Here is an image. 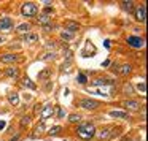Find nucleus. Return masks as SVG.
I'll return each instance as SVG.
<instances>
[{"mask_svg": "<svg viewBox=\"0 0 148 141\" xmlns=\"http://www.w3.org/2000/svg\"><path fill=\"white\" fill-rule=\"evenodd\" d=\"M77 133L81 140H91L96 133V127L94 124H80L77 128Z\"/></svg>", "mask_w": 148, "mask_h": 141, "instance_id": "nucleus-1", "label": "nucleus"}, {"mask_svg": "<svg viewBox=\"0 0 148 141\" xmlns=\"http://www.w3.org/2000/svg\"><path fill=\"white\" fill-rule=\"evenodd\" d=\"M21 11H23L24 16L32 18V16H37V13H38V7H37L35 3H32V2H27V3H24V5H23Z\"/></svg>", "mask_w": 148, "mask_h": 141, "instance_id": "nucleus-2", "label": "nucleus"}, {"mask_svg": "<svg viewBox=\"0 0 148 141\" xmlns=\"http://www.w3.org/2000/svg\"><path fill=\"white\" fill-rule=\"evenodd\" d=\"M134 13H135V19H137L138 22L145 24V21H147V10H145V5H142V7H138V8H134Z\"/></svg>", "mask_w": 148, "mask_h": 141, "instance_id": "nucleus-3", "label": "nucleus"}, {"mask_svg": "<svg viewBox=\"0 0 148 141\" xmlns=\"http://www.w3.org/2000/svg\"><path fill=\"white\" fill-rule=\"evenodd\" d=\"M143 38H140V37H129L127 38V45H131L132 48H135V49H140V48H143Z\"/></svg>", "mask_w": 148, "mask_h": 141, "instance_id": "nucleus-4", "label": "nucleus"}, {"mask_svg": "<svg viewBox=\"0 0 148 141\" xmlns=\"http://www.w3.org/2000/svg\"><path fill=\"white\" fill-rule=\"evenodd\" d=\"M81 106H83L84 109H88V111H92V109L99 108V103L94 102V100H91V98H83L81 100Z\"/></svg>", "mask_w": 148, "mask_h": 141, "instance_id": "nucleus-5", "label": "nucleus"}, {"mask_svg": "<svg viewBox=\"0 0 148 141\" xmlns=\"http://www.w3.org/2000/svg\"><path fill=\"white\" fill-rule=\"evenodd\" d=\"M124 108L127 109V111H138V109H140V103H138L137 100H126Z\"/></svg>", "mask_w": 148, "mask_h": 141, "instance_id": "nucleus-6", "label": "nucleus"}, {"mask_svg": "<svg viewBox=\"0 0 148 141\" xmlns=\"http://www.w3.org/2000/svg\"><path fill=\"white\" fill-rule=\"evenodd\" d=\"M115 136V132L112 130V128H102V130L99 132V140L103 141V140H108V138H113Z\"/></svg>", "mask_w": 148, "mask_h": 141, "instance_id": "nucleus-7", "label": "nucleus"}, {"mask_svg": "<svg viewBox=\"0 0 148 141\" xmlns=\"http://www.w3.org/2000/svg\"><path fill=\"white\" fill-rule=\"evenodd\" d=\"M10 29H13V19L2 18L0 19V30H10Z\"/></svg>", "mask_w": 148, "mask_h": 141, "instance_id": "nucleus-8", "label": "nucleus"}, {"mask_svg": "<svg viewBox=\"0 0 148 141\" xmlns=\"http://www.w3.org/2000/svg\"><path fill=\"white\" fill-rule=\"evenodd\" d=\"M0 62H3V64H14V62H18V56L3 54V56H0Z\"/></svg>", "mask_w": 148, "mask_h": 141, "instance_id": "nucleus-9", "label": "nucleus"}, {"mask_svg": "<svg viewBox=\"0 0 148 141\" xmlns=\"http://www.w3.org/2000/svg\"><path fill=\"white\" fill-rule=\"evenodd\" d=\"M121 8H123V11H126V13H132V11H134V2H131V0H123Z\"/></svg>", "mask_w": 148, "mask_h": 141, "instance_id": "nucleus-10", "label": "nucleus"}, {"mask_svg": "<svg viewBox=\"0 0 148 141\" xmlns=\"http://www.w3.org/2000/svg\"><path fill=\"white\" fill-rule=\"evenodd\" d=\"M112 117H119V119H129V113L127 111H118V109H113L110 111Z\"/></svg>", "mask_w": 148, "mask_h": 141, "instance_id": "nucleus-11", "label": "nucleus"}, {"mask_svg": "<svg viewBox=\"0 0 148 141\" xmlns=\"http://www.w3.org/2000/svg\"><path fill=\"white\" fill-rule=\"evenodd\" d=\"M23 87H27V89H30V90H35L37 89V84L32 83L29 76H24L23 78Z\"/></svg>", "mask_w": 148, "mask_h": 141, "instance_id": "nucleus-12", "label": "nucleus"}, {"mask_svg": "<svg viewBox=\"0 0 148 141\" xmlns=\"http://www.w3.org/2000/svg\"><path fill=\"white\" fill-rule=\"evenodd\" d=\"M40 116H42V119H46L49 117V116H53V105H45V108H43V111L40 113Z\"/></svg>", "mask_w": 148, "mask_h": 141, "instance_id": "nucleus-13", "label": "nucleus"}, {"mask_svg": "<svg viewBox=\"0 0 148 141\" xmlns=\"http://www.w3.org/2000/svg\"><path fill=\"white\" fill-rule=\"evenodd\" d=\"M23 38L26 43H37L38 41V35H37V33H30V32H27Z\"/></svg>", "mask_w": 148, "mask_h": 141, "instance_id": "nucleus-14", "label": "nucleus"}, {"mask_svg": "<svg viewBox=\"0 0 148 141\" xmlns=\"http://www.w3.org/2000/svg\"><path fill=\"white\" fill-rule=\"evenodd\" d=\"M61 38L65 40V41H72L75 38V33L73 32H69V30H62L61 32Z\"/></svg>", "mask_w": 148, "mask_h": 141, "instance_id": "nucleus-15", "label": "nucleus"}, {"mask_svg": "<svg viewBox=\"0 0 148 141\" xmlns=\"http://www.w3.org/2000/svg\"><path fill=\"white\" fill-rule=\"evenodd\" d=\"M51 22V18H49V14H40L38 16V24L40 26H46V24H49Z\"/></svg>", "mask_w": 148, "mask_h": 141, "instance_id": "nucleus-16", "label": "nucleus"}, {"mask_svg": "<svg viewBox=\"0 0 148 141\" xmlns=\"http://www.w3.org/2000/svg\"><path fill=\"white\" fill-rule=\"evenodd\" d=\"M7 76H10V78H13V79H16L18 76H19V70L18 68H13V67H10V68H7Z\"/></svg>", "mask_w": 148, "mask_h": 141, "instance_id": "nucleus-17", "label": "nucleus"}, {"mask_svg": "<svg viewBox=\"0 0 148 141\" xmlns=\"http://www.w3.org/2000/svg\"><path fill=\"white\" fill-rule=\"evenodd\" d=\"M56 57H58V56H56V52H48V54H43L42 57H40V60L49 62V60H54Z\"/></svg>", "mask_w": 148, "mask_h": 141, "instance_id": "nucleus-18", "label": "nucleus"}, {"mask_svg": "<svg viewBox=\"0 0 148 141\" xmlns=\"http://www.w3.org/2000/svg\"><path fill=\"white\" fill-rule=\"evenodd\" d=\"M78 27H80V26H78V24L77 22H73V21H69V22H67V30H69V32H77V30H78Z\"/></svg>", "mask_w": 148, "mask_h": 141, "instance_id": "nucleus-19", "label": "nucleus"}, {"mask_svg": "<svg viewBox=\"0 0 148 141\" xmlns=\"http://www.w3.org/2000/svg\"><path fill=\"white\" fill-rule=\"evenodd\" d=\"M131 71H132V67H131V65H127V64L119 67V73H121V75H129Z\"/></svg>", "mask_w": 148, "mask_h": 141, "instance_id": "nucleus-20", "label": "nucleus"}, {"mask_svg": "<svg viewBox=\"0 0 148 141\" xmlns=\"http://www.w3.org/2000/svg\"><path fill=\"white\" fill-rule=\"evenodd\" d=\"M29 29H30V24H21V26H18L16 27V30H18V32H19V33H24V32H29Z\"/></svg>", "mask_w": 148, "mask_h": 141, "instance_id": "nucleus-21", "label": "nucleus"}, {"mask_svg": "<svg viewBox=\"0 0 148 141\" xmlns=\"http://www.w3.org/2000/svg\"><path fill=\"white\" fill-rule=\"evenodd\" d=\"M61 125H56V127H53L51 130H49V136H54V135H58V133H61Z\"/></svg>", "mask_w": 148, "mask_h": 141, "instance_id": "nucleus-22", "label": "nucleus"}, {"mask_svg": "<svg viewBox=\"0 0 148 141\" xmlns=\"http://www.w3.org/2000/svg\"><path fill=\"white\" fill-rule=\"evenodd\" d=\"M18 94L16 92H13V94H10V103H13V105H18Z\"/></svg>", "mask_w": 148, "mask_h": 141, "instance_id": "nucleus-23", "label": "nucleus"}, {"mask_svg": "<svg viewBox=\"0 0 148 141\" xmlns=\"http://www.w3.org/2000/svg\"><path fill=\"white\" fill-rule=\"evenodd\" d=\"M80 116H78V114H72L70 116V117H69V121H70L72 122V124H75V122H80Z\"/></svg>", "mask_w": 148, "mask_h": 141, "instance_id": "nucleus-24", "label": "nucleus"}, {"mask_svg": "<svg viewBox=\"0 0 148 141\" xmlns=\"http://www.w3.org/2000/svg\"><path fill=\"white\" fill-rule=\"evenodd\" d=\"M42 132H43V124H40L38 127L35 128V132H34V133H32V138H35L37 135H38V133H42Z\"/></svg>", "mask_w": 148, "mask_h": 141, "instance_id": "nucleus-25", "label": "nucleus"}, {"mask_svg": "<svg viewBox=\"0 0 148 141\" xmlns=\"http://www.w3.org/2000/svg\"><path fill=\"white\" fill-rule=\"evenodd\" d=\"M30 124V117H23L21 119V127H27Z\"/></svg>", "mask_w": 148, "mask_h": 141, "instance_id": "nucleus-26", "label": "nucleus"}, {"mask_svg": "<svg viewBox=\"0 0 148 141\" xmlns=\"http://www.w3.org/2000/svg\"><path fill=\"white\" fill-rule=\"evenodd\" d=\"M49 75H51V71H49V70H43V71H42V75H40V79H46V78H48Z\"/></svg>", "mask_w": 148, "mask_h": 141, "instance_id": "nucleus-27", "label": "nucleus"}, {"mask_svg": "<svg viewBox=\"0 0 148 141\" xmlns=\"http://www.w3.org/2000/svg\"><path fill=\"white\" fill-rule=\"evenodd\" d=\"M65 116V109H62V108H58V117L59 119H62Z\"/></svg>", "mask_w": 148, "mask_h": 141, "instance_id": "nucleus-28", "label": "nucleus"}, {"mask_svg": "<svg viewBox=\"0 0 148 141\" xmlns=\"http://www.w3.org/2000/svg\"><path fill=\"white\" fill-rule=\"evenodd\" d=\"M78 81H80L81 84H86V76H84V75H78Z\"/></svg>", "mask_w": 148, "mask_h": 141, "instance_id": "nucleus-29", "label": "nucleus"}, {"mask_svg": "<svg viewBox=\"0 0 148 141\" xmlns=\"http://www.w3.org/2000/svg\"><path fill=\"white\" fill-rule=\"evenodd\" d=\"M43 29H45V30H53V29H54V26L49 22V24H46V26H43Z\"/></svg>", "mask_w": 148, "mask_h": 141, "instance_id": "nucleus-30", "label": "nucleus"}, {"mask_svg": "<svg viewBox=\"0 0 148 141\" xmlns=\"http://www.w3.org/2000/svg\"><path fill=\"white\" fill-rule=\"evenodd\" d=\"M137 89L140 90L142 94H145V84H143V83H142V84H138V86H137Z\"/></svg>", "mask_w": 148, "mask_h": 141, "instance_id": "nucleus-31", "label": "nucleus"}, {"mask_svg": "<svg viewBox=\"0 0 148 141\" xmlns=\"http://www.w3.org/2000/svg\"><path fill=\"white\" fill-rule=\"evenodd\" d=\"M3 128H5V122L0 121V130H3Z\"/></svg>", "mask_w": 148, "mask_h": 141, "instance_id": "nucleus-32", "label": "nucleus"}, {"mask_svg": "<svg viewBox=\"0 0 148 141\" xmlns=\"http://www.w3.org/2000/svg\"><path fill=\"white\" fill-rule=\"evenodd\" d=\"M11 141H19V135H16V136H14V140H11Z\"/></svg>", "mask_w": 148, "mask_h": 141, "instance_id": "nucleus-33", "label": "nucleus"}, {"mask_svg": "<svg viewBox=\"0 0 148 141\" xmlns=\"http://www.w3.org/2000/svg\"><path fill=\"white\" fill-rule=\"evenodd\" d=\"M123 141H131V140H129V138H123Z\"/></svg>", "mask_w": 148, "mask_h": 141, "instance_id": "nucleus-34", "label": "nucleus"}, {"mask_svg": "<svg viewBox=\"0 0 148 141\" xmlns=\"http://www.w3.org/2000/svg\"><path fill=\"white\" fill-rule=\"evenodd\" d=\"M0 43H3V37H0Z\"/></svg>", "mask_w": 148, "mask_h": 141, "instance_id": "nucleus-35", "label": "nucleus"}, {"mask_svg": "<svg viewBox=\"0 0 148 141\" xmlns=\"http://www.w3.org/2000/svg\"><path fill=\"white\" fill-rule=\"evenodd\" d=\"M134 141H137V140H134Z\"/></svg>", "mask_w": 148, "mask_h": 141, "instance_id": "nucleus-36", "label": "nucleus"}]
</instances>
